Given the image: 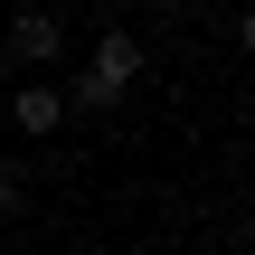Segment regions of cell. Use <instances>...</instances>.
I'll return each mask as SVG.
<instances>
[{"label":"cell","instance_id":"cell-1","mask_svg":"<svg viewBox=\"0 0 255 255\" xmlns=\"http://www.w3.org/2000/svg\"><path fill=\"white\" fill-rule=\"evenodd\" d=\"M132 85H142V38H123V28H114V38H95V57H85V76L66 85V104H85V114H114Z\"/></svg>","mask_w":255,"mask_h":255},{"label":"cell","instance_id":"cell-4","mask_svg":"<svg viewBox=\"0 0 255 255\" xmlns=\"http://www.w3.org/2000/svg\"><path fill=\"white\" fill-rule=\"evenodd\" d=\"M9 208H19V170L0 161V218H9Z\"/></svg>","mask_w":255,"mask_h":255},{"label":"cell","instance_id":"cell-2","mask_svg":"<svg viewBox=\"0 0 255 255\" xmlns=\"http://www.w3.org/2000/svg\"><path fill=\"white\" fill-rule=\"evenodd\" d=\"M9 57H19V66H47V57H66V28H57L47 9H19V19H9Z\"/></svg>","mask_w":255,"mask_h":255},{"label":"cell","instance_id":"cell-3","mask_svg":"<svg viewBox=\"0 0 255 255\" xmlns=\"http://www.w3.org/2000/svg\"><path fill=\"white\" fill-rule=\"evenodd\" d=\"M9 123H19V132H57V123H66V85H47V76L19 85V95H9Z\"/></svg>","mask_w":255,"mask_h":255},{"label":"cell","instance_id":"cell-5","mask_svg":"<svg viewBox=\"0 0 255 255\" xmlns=\"http://www.w3.org/2000/svg\"><path fill=\"white\" fill-rule=\"evenodd\" d=\"M237 47H246V57H255V9H246V19H237Z\"/></svg>","mask_w":255,"mask_h":255}]
</instances>
